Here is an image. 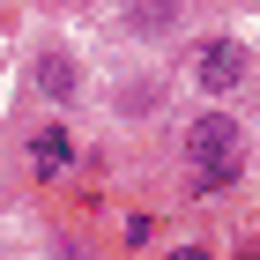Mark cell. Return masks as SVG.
<instances>
[{
	"instance_id": "obj_6",
	"label": "cell",
	"mask_w": 260,
	"mask_h": 260,
	"mask_svg": "<svg viewBox=\"0 0 260 260\" xmlns=\"http://www.w3.org/2000/svg\"><path fill=\"white\" fill-rule=\"evenodd\" d=\"M238 179H245V156H223V164H186V193H201V201L231 193Z\"/></svg>"
},
{
	"instance_id": "obj_1",
	"label": "cell",
	"mask_w": 260,
	"mask_h": 260,
	"mask_svg": "<svg viewBox=\"0 0 260 260\" xmlns=\"http://www.w3.org/2000/svg\"><path fill=\"white\" fill-rule=\"evenodd\" d=\"M245 75H253V52H245V38H208V45H193V82L208 89V97H231V89H245Z\"/></svg>"
},
{
	"instance_id": "obj_2",
	"label": "cell",
	"mask_w": 260,
	"mask_h": 260,
	"mask_svg": "<svg viewBox=\"0 0 260 260\" xmlns=\"http://www.w3.org/2000/svg\"><path fill=\"white\" fill-rule=\"evenodd\" d=\"M223 156H245V126L231 119V112L186 119V164H223Z\"/></svg>"
},
{
	"instance_id": "obj_7",
	"label": "cell",
	"mask_w": 260,
	"mask_h": 260,
	"mask_svg": "<svg viewBox=\"0 0 260 260\" xmlns=\"http://www.w3.org/2000/svg\"><path fill=\"white\" fill-rule=\"evenodd\" d=\"M112 104H119L126 119H149V112H156V82H134V89L119 82V97H112Z\"/></svg>"
},
{
	"instance_id": "obj_5",
	"label": "cell",
	"mask_w": 260,
	"mask_h": 260,
	"mask_svg": "<svg viewBox=\"0 0 260 260\" xmlns=\"http://www.w3.org/2000/svg\"><path fill=\"white\" fill-rule=\"evenodd\" d=\"M67 164H75V134H67V126H38V134H30V171H38V179H60Z\"/></svg>"
},
{
	"instance_id": "obj_3",
	"label": "cell",
	"mask_w": 260,
	"mask_h": 260,
	"mask_svg": "<svg viewBox=\"0 0 260 260\" xmlns=\"http://www.w3.org/2000/svg\"><path fill=\"white\" fill-rule=\"evenodd\" d=\"M30 75H38V97H52V104H75V97H82V60L60 52V45H45Z\"/></svg>"
},
{
	"instance_id": "obj_4",
	"label": "cell",
	"mask_w": 260,
	"mask_h": 260,
	"mask_svg": "<svg viewBox=\"0 0 260 260\" xmlns=\"http://www.w3.org/2000/svg\"><path fill=\"white\" fill-rule=\"evenodd\" d=\"M179 15H186V0H126V8H119V30H126V38H171Z\"/></svg>"
}]
</instances>
